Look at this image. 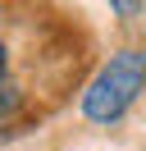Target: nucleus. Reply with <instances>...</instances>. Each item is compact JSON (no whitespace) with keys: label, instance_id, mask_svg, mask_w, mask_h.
<instances>
[{"label":"nucleus","instance_id":"obj_2","mask_svg":"<svg viewBox=\"0 0 146 151\" xmlns=\"http://www.w3.org/2000/svg\"><path fill=\"white\" fill-rule=\"evenodd\" d=\"M0 73H5V46H0Z\"/></svg>","mask_w":146,"mask_h":151},{"label":"nucleus","instance_id":"obj_1","mask_svg":"<svg viewBox=\"0 0 146 151\" xmlns=\"http://www.w3.org/2000/svg\"><path fill=\"white\" fill-rule=\"evenodd\" d=\"M146 87V55L142 50H119L110 55V64L91 78V87L82 92V110L96 124H114L128 105L137 101V92Z\"/></svg>","mask_w":146,"mask_h":151}]
</instances>
